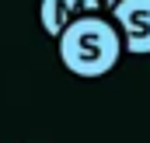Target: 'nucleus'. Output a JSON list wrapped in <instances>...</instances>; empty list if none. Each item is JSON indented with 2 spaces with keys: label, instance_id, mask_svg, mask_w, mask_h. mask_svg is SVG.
Returning <instances> with one entry per match:
<instances>
[{
  "label": "nucleus",
  "instance_id": "f257e3e1",
  "mask_svg": "<svg viewBox=\"0 0 150 143\" xmlns=\"http://www.w3.org/2000/svg\"><path fill=\"white\" fill-rule=\"evenodd\" d=\"M56 49H59V63L70 73L84 77V80H94V77L112 73V67L119 63V56H122V35L112 25V18L80 14V18H74L59 32Z\"/></svg>",
  "mask_w": 150,
  "mask_h": 143
},
{
  "label": "nucleus",
  "instance_id": "f03ea898",
  "mask_svg": "<svg viewBox=\"0 0 150 143\" xmlns=\"http://www.w3.org/2000/svg\"><path fill=\"white\" fill-rule=\"evenodd\" d=\"M112 25L122 35V49L133 56L150 52V0H119L112 7Z\"/></svg>",
  "mask_w": 150,
  "mask_h": 143
},
{
  "label": "nucleus",
  "instance_id": "7ed1b4c3",
  "mask_svg": "<svg viewBox=\"0 0 150 143\" xmlns=\"http://www.w3.org/2000/svg\"><path fill=\"white\" fill-rule=\"evenodd\" d=\"M80 14H101V0H42L38 4V25L49 38H59V32Z\"/></svg>",
  "mask_w": 150,
  "mask_h": 143
}]
</instances>
